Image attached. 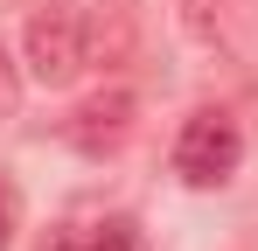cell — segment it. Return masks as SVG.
Listing matches in <instances>:
<instances>
[{
    "instance_id": "cell-1",
    "label": "cell",
    "mask_w": 258,
    "mask_h": 251,
    "mask_svg": "<svg viewBox=\"0 0 258 251\" xmlns=\"http://www.w3.org/2000/svg\"><path fill=\"white\" fill-rule=\"evenodd\" d=\"M21 63L35 84H70L77 70L91 63V35H84V7L70 0H42L28 21H21Z\"/></svg>"
},
{
    "instance_id": "cell-2",
    "label": "cell",
    "mask_w": 258,
    "mask_h": 251,
    "mask_svg": "<svg viewBox=\"0 0 258 251\" xmlns=\"http://www.w3.org/2000/svg\"><path fill=\"white\" fill-rule=\"evenodd\" d=\"M237 167H244V126L230 112L203 105V112L181 119V133H174V174L188 189H223Z\"/></svg>"
},
{
    "instance_id": "cell-3",
    "label": "cell",
    "mask_w": 258,
    "mask_h": 251,
    "mask_svg": "<svg viewBox=\"0 0 258 251\" xmlns=\"http://www.w3.org/2000/svg\"><path fill=\"white\" fill-rule=\"evenodd\" d=\"M133 112H140V105H133V91H119V84H112V91H91L84 105L63 119V140H70L77 154H91V161H105V154L126 147Z\"/></svg>"
},
{
    "instance_id": "cell-4",
    "label": "cell",
    "mask_w": 258,
    "mask_h": 251,
    "mask_svg": "<svg viewBox=\"0 0 258 251\" xmlns=\"http://www.w3.org/2000/svg\"><path fill=\"white\" fill-rule=\"evenodd\" d=\"M84 35H91V63L119 70L140 42V21H133V0H105L98 14H84Z\"/></svg>"
},
{
    "instance_id": "cell-5",
    "label": "cell",
    "mask_w": 258,
    "mask_h": 251,
    "mask_svg": "<svg viewBox=\"0 0 258 251\" xmlns=\"http://www.w3.org/2000/svg\"><path fill=\"white\" fill-rule=\"evenodd\" d=\"M216 28H223V0H188V35L216 42Z\"/></svg>"
},
{
    "instance_id": "cell-6",
    "label": "cell",
    "mask_w": 258,
    "mask_h": 251,
    "mask_svg": "<svg viewBox=\"0 0 258 251\" xmlns=\"http://www.w3.org/2000/svg\"><path fill=\"white\" fill-rule=\"evenodd\" d=\"M14 105H21V70H14L7 49H0V119H14Z\"/></svg>"
},
{
    "instance_id": "cell-7",
    "label": "cell",
    "mask_w": 258,
    "mask_h": 251,
    "mask_svg": "<svg viewBox=\"0 0 258 251\" xmlns=\"http://www.w3.org/2000/svg\"><path fill=\"white\" fill-rule=\"evenodd\" d=\"M7 237H14V196L0 189V251H7Z\"/></svg>"
}]
</instances>
